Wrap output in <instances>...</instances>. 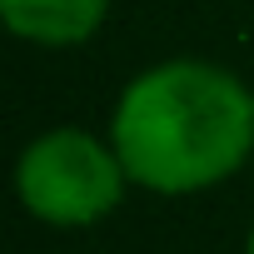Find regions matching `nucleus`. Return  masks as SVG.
I'll return each mask as SVG.
<instances>
[{
    "mask_svg": "<svg viewBox=\"0 0 254 254\" xmlns=\"http://www.w3.org/2000/svg\"><path fill=\"white\" fill-rule=\"evenodd\" d=\"M110 145L155 194H194L229 180L254 150V95L209 60H165L125 85Z\"/></svg>",
    "mask_w": 254,
    "mask_h": 254,
    "instance_id": "obj_1",
    "label": "nucleus"
},
{
    "mask_svg": "<svg viewBox=\"0 0 254 254\" xmlns=\"http://www.w3.org/2000/svg\"><path fill=\"white\" fill-rule=\"evenodd\" d=\"M125 175L115 145L85 135V130H50L25 145L15 165V194L20 204L55 229H85L100 224L125 199Z\"/></svg>",
    "mask_w": 254,
    "mask_h": 254,
    "instance_id": "obj_2",
    "label": "nucleus"
},
{
    "mask_svg": "<svg viewBox=\"0 0 254 254\" xmlns=\"http://www.w3.org/2000/svg\"><path fill=\"white\" fill-rule=\"evenodd\" d=\"M110 15V0H0V20L30 45H80Z\"/></svg>",
    "mask_w": 254,
    "mask_h": 254,
    "instance_id": "obj_3",
    "label": "nucleus"
},
{
    "mask_svg": "<svg viewBox=\"0 0 254 254\" xmlns=\"http://www.w3.org/2000/svg\"><path fill=\"white\" fill-rule=\"evenodd\" d=\"M249 254H254V234H249Z\"/></svg>",
    "mask_w": 254,
    "mask_h": 254,
    "instance_id": "obj_4",
    "label": "nucleus"
}]
</instances>
